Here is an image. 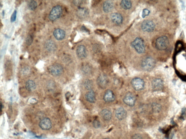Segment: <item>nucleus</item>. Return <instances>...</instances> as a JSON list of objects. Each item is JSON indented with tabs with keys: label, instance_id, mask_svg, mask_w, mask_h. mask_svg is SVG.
<instances>
[{
	"label": "nucleus",
	"instance_id": "f257e3e1",
	"mask_svg": "<svg viewBox=\"0 0 186 139\" xmlns=\"http://www.w3.org/2000/svg\"><path fill=\"white\" fill-rule=\"evenodd\" d=\"M132 46L137 53H144L145 51V47L143 40L140 37H137L131 43Z\"/></svg>",
	"mask_w": 186,
	"mask_h": 139
},
{
	"label": "nucleus",
	"instance_id": "f03ea898",
	"mask_svg": "<svg viewBox=\"0 0 186 139\" xmlns=\"http://www.w3.org/2000/svg\"><path fill=\"white\" fill-rule=\"evenodd\" d=\"M169 44L168 39L166 36H162L159 37L156 41V47L160 51L166 50L168 48Z\"/></svg>",
	"mask_w": 186,
	"mask_h": 139
},
{
	"label": "nucleus",
	"instance_id": "7ed1b4c3",
	"mask_svg": "<svg viewBox=\"0 0 186 139\" xmlns=\"http://www.w3.org/2000/svg\"><path fill=\"white\" fill-rule=\"evenodd\" d=\"M156 65L155 60L151 57H148L143 60L141 67L144 70L149 71L153 69Z\"/></svg>",
	"mask_w": 186,
	"mask_h": 139
},
{
	"label": "nucleus",
	"instance_id": "20e7f679",
	"mask_svg": "<svg viewBox=\"0 0 186 139\" xmlns=\"http://www.w3.org/2000/svg\"><path fill=\"white\" fill-rule=\"evenodd\" d=\"M62 9L60 5H56L52 8L50 13L49 18L51 21H55L62 15Z\"/></svg>",
	"mask_w": 186,
	"mask_h": 139
},
{
	"label": "nucleus",
	"instance_id": "39448f33",
	"mask_svg": "<svg viewBox=\"0 0 186 139\" xmlns=\"http://www.w3.org/2000/svg\"><path fill=\"white\" fill-rule=\"evenodd\" d=\"M48 72L54 76H60L63 73V69L59 64H55L48 67Z\"/></svg>",
	"mask_w": 186,
	"mask_h": 139
},
{
	"label": "nucleus",
	"instance_id": "423d86ee",
	"mask_svg": "<svg viewBox=\"0 0 186 139\" xmlns=\"http://www.w3.org/2000/svg\"><path fill=\"white\" fill-rule=\"evenodd\" d=\"M132 85L136 91H139L143 89L145 86V83L143 80L140 78H136L133 79L131 81Z\"/></svg>",
	"mask_w": 186,
	"mask_h": 139
},
{
	"label": "nucleus",
	"instance_id": "0eeeda50",
	"mask_svg": "<svg viewBox=\"0 0 186 139\" xmlns=\"http://www.w3.org/2000/svg\"><path fill=\"white\" fill-rule=\"evenodd\" d=\"M155 23L152 21L145 20L143 22L141 27L144 32H151L153 31L155 28Z\"/></svg>",
	"mask_w": 186,
	"mask_h": 139
},
{
	"label": "nucleus",
	"instance_id": "6e6552de",
	"mask_svg": "<svg viewBox=\"0 0 186 139\" xmlns=\"http://www.w3.org/2000/svg\"><path fill=\"white\" fill-rule=\"evenodd\" d=\"M39 126L43 130H49L52 128V122L49 118H44L40 121Z\"/></svg>",
	"mask_w": 186,
	"mask_h": 139
},
{
	"label": "nucleus",
	"instance_id": "1a4fd4ad",
	"mask_svg": "<svg viewBox=\"0 0 186 139\" xmlns=\"http://www.w3.org/2000/svg\"><path fill=\"white\" fill-rule=\"evenodd\" d=\"M136 99L134 94L128 92L126 94L123 99L124 102L126 105L130 107L134 106L136 102Z\"/></svg>",
	"mask_w": 186,
	"mask_h": 139
},
{
	"label": "nucleus",
	"instance_id": "9d476101",
	"mask_svg": "<svg viewBox=\"0 0 186 139\" xmlns=\"http://www.w3.org/2000/svg\"><path fill=\"white\" fill-rule=\"evenodd\" d=\"M97 84L100 88L105 89L108 83V79L106 75L102 74L98 76L97 80Z\"/></svg>",
	"mask_w": 186,
	"mask_h": 139
},
{
	"label": "nucleus",
	"instance_id": "9b49d317",
	"mask_svg": "<svg viewBox=\"0 0 186 139\" xmlns=\"http://www.w3.org/2000/svg\"><path fill=\"white\" fill-rule=\"evenodd\" d=\"M153 90L155 91H159L163 87V82L161 79L156 78L153 80L152 83Z\"/></svg>",
	"mask_w": 186,
	"mask_h": 139
},
{
	"label": "nucleus",
	"instance_id": "f8f14e48",
	"mask_svg": "<svg viewBox=\"0 0 186 139\" xmlns=\"http://www.w3.org/2000/svg\"><path fill=\"white\" fill-rule=\"evenodd\" d=\"M115 115L116 118L119 120H123L127 116V112L123 107H119L116 110Z\"/></svg>",
	"mask_w": 186,
	"mask_h": 139
},
{
	"label": "nucleus",
	"instance_id": "ddd939ff",
	"mask_svg": "<svg viewBox=\"0 0 186 139\" xmlns=\"http://www.w3.org/2000/svg\"><path fill=\"white\" fill-rule=\"evenodd\" d=\"M76 54L80 59H84L87 57L86 49L84 46L80 45L77 47L76 49Z\"/></svg>",
	"mask_w": 186,
	"mask_h": 139
},
{
	"label": "nucleus",
	"instance_id": "4468645a",
	"mask_svg": "<svg viewBox=\"0 0 186 139\" xmlns=\"http://www.w3.org/2000/svg\"><path fill=\"white\" fill-rule=\"evenodd\" d=\"M111 18L112 22L117 25H120L123 23V18L120 13H114L111 15Z\"/></svg>",
	"mask_w": 186,
	"mask_h": 139
},
{
	"label": "nucleus",
	"instance_id": "2eb2a0df",
	"mask_svg": "<svg viewBox=\"0 0 186 139\" xmlns=\"http://www.w3.org/2000/svg\"><path fill=\"white\" fill-rule=\"evenodd\" d=\"M104 100L107 102H113L115 99V97L113 92L111 90H108L105 93Z\"/></svg>",
	"mask_w": 186,
	"mask_h": 139
},
{
	"label": "nucleus",
	"instance_id": "dca6fc26",
	"mask_svg": "<svg viewBox=\"0 0 186 139\" xmlns=\"http://www.w3.org/2000/svg\"><path fill=\"white\" fill-rule=\"evenodd\" d=\"M45 47L48 51L52 52L55 51L56 49V43L53 40H47L45 44Z\"/></svg>",
	"mask_w": 186,
	"mask_h": 139
},
{
	"label": "nucleus",
	"instance_id": "f3484780",
	"mask_svg": "<svg viewBox=\"0 0 186 139\" xmlns=\"http://www.w3.org/2000/svg\"><path fill=\"white\" fill-rule=\"evenodd\" d=\"M54 35L55 38L58 40H63L66 36L64 30L61 29H57L54 32Z\"/></svg>",
	"mask_w": 186,
	"mask_h": 139
},
{
	"label": "nucleus",
	"instance_id": "a211bd4d",
	"mask_svg": "<svg viewBox=\"0 0 186 139\" xmlns=\"http://www.w3.org/2000/svg\"><path fill=\"white\" fill-rule=\"evenodd\" d=\"M113 2L111 1H105L103 5V9L104 11L106 13L110 12L113 8Z\"/></svg>",
	"mask_w": 186,
	"mask_h": 139
},
{
	"label": "nucleus",
	"instance_id": "6ab92c4d",
	"mask_svg": "<svg viewBox=\"0 0 186 139\" xmlns=\"http://www.w3.org/2000/svg\"><path fill=\"white\" fill-rule=\"evenodd\" d=\"M86 100L88 102L94 103L96 101V96L95 92L92 90H90L85 95Z\"/></svg>",
	"mask_w": 186,
	"mask_h": 139
},
{
	"label": "nucleus",
	"instance_id": "aec40b11",
	"mask_svg": "<svg viewBox=\"0 0 186 139\" xmlns=\"http://www.w3.org/2000/svg\"><path fill=\"white\" fill-rule=\"evenodd\" d=\"M88 14V9L86 8H79L77 11V16L80 19H84Z\"/></svg>",
	"mask_w": 186,
	"mask_h": 139
},
{
	"label": "nucleus",
	"instance_id": "412c9836",
	"mask_svg": "<svg viewBox=\"0 0 186 139\" xmlns=\"http://www.w3.org/2000/svg\"><path fill=\"white\" fill-rule=\"evenodd\" d=\"M101 116L104 120H110L112 118V113L110 111L107 109H104L100 112Z\"/></svg>",
	"mask_w": 186,
	"mask_h": 139
},
{
	"label": "nucleus",
	"instance_id": "4be33fe9",
	"mask_svg": "<svg viewBox=\"0 0 186 139\" xmlns=\"http://www.w3.org/2000/svg\"><path fill=\"white\" fill-rule=\"evenodd\" d=\"M26 87L27 90L30 91H34L36 88L35 82L32 80H28L26 83Z\"/></svg>",
	"mask_w": 186,
	"mask_h": 139
},
{
	"label": "nucleus",
	"instance_id": "5701e85b",
	"mask_svg": "<svg viewBox=\"0 0 186 139\" xmlns=\"http://www.w3.org/2000/svg\"><path fill=\"white\" fill-rule=\"evenodd\" d=\"M120 5L123 9L127 10V9H130L131 8L132 4L130 1L124 0V1H122L120 3Z\"/></svg>",
	"mask_w": 186,
	"mask_h": 139
},
{
	"label": "nucleus",
	"instance_id": "b1692460",
	"mask_svg": "<svg viewBox=\"0 0 186 139\" xmlns=\"http://www.w3.org/2000/svg\"><path fill=\"white\" fill-rule=\"evenodd\" d=\"M84 86L86 89L91 90L93 87V83L91 80H85L84 82Z\"/></svg>",
	"mask_w": 186,
	"mask_h": 139
},
{
	"label": "nucleus",
	"instance_id": "393cba45",
	"mask_svg": "<svg viewBox=\"0 0 186 139\" xmlns=\"http://www.w3.org/2000/svg\"><path fill=\"white\" fill-rule=\"evenodd\" d=\"M29 9L31 10H34L37 7V3L36 1H29L28 3Z\"/></svg>",
	"mask_w": 186,
	"mask_h": 139
},
{
	"label": "nucleus",
	"instance_id": "a878e982",
	"mask_svg": "<svg viewBox=\"0 0 186 139\" xmlns=\"http://www.w3.org/2000/svg\"><path fill=\"white\" fill-rule=\"evenodd\" d=\"M33 40V37L31 35L28 36L26 40V44L27 45H30L32 44Z\"/></svg>",
	"mask_w": 186,
	"mask_h": 139
},
{
	"label": "nucleus",
	"instance_id": "bb28decb",
	"mask_svg": "<svg viewBox=\"0 0 186 139\" xmlns=\"http://www.w3.org/2000/svg\"><path fill=\"white\" fill-rule=\"evenodd\" d=\"M93 125L94 127L96 129L99 128L101 126L100 122L97 119L94 121L93 122Z\"/></svg>",
	"mask_w": 186,
	"mask_h": 139
},
{
	"label": "nucleus",
	"instance_id": "cd10ccee",
	"mask_svg": "<svg viewBox=\"0 0 186 139\" xmlns=\"http://www.w3.org/2000/svg\"><path fill=\"white\" fill-rule=\"evenodd\" d=\"M150 11L147 9H144L143 10L142 16L143 18H145L146 16L149 15L150 13Z\"/></svg>",
	"mask_w": 186,
	"mask_h": 139
},
{
	"label": "nucleus",
	"instance_id": "c85d7f7f",
	"mask_svg": "<svg viewBox=\"0 0 186 139\" xmlns=\"http://www.w3.org/2000/svg\"><path fill=\"white\" fill-rule=\"evenodd\" d=\"M16 14H17V12L16 11H15L11 16V21L12 22H14L16 20Z\"/></svg>",
	"mask_w": 186,
	"mask_h": 139
},
{
	"label": "nucleus",
	"instance_id": "c756f323",
	"mask_svg": "<svg viewBox=\"0 0 186 139\" xmlns=\"http://www.w3.org/2000/svg\"><path fill=\"white\" fill-rule=\"evenodd\" d=\"M131 139H143L142 136L139 134H134L132 137Z\"/></svg>",
	"mask_w": 186,
	"mask_h": 139
},
{
	"label": "nucleus",
	"instance_id": "7c9ffc66",
	"mask_svg": "<svg viewBox=\"0 0 186 139\" xmlns=\"http://www.w3.org/2000/svg\"><path fill=\"white\" fill-rule=\"evenodd\" d=\"M89 67V66H86L83 68V71L84 73L86 74L90 73V71H91V69H90Z\"/></svg>",
	"mask_w": 186,
	"mask_h": 139
},
{
	"label": "nucleus",
	"instance_id": "2f4dec72",
	"mask_svg": "<svg viewBox=\"0 0 186 139\" xmlns=\"http://www.w3.org/2000/svg\"><path fill=\"white\" fill-rule=\"evenodd\" d=\"M83 1H73V3L75 4V5H77V6H79L81 5Z\"/></svg>",
	"mask_w": 186,
	"mask_h": 139
},
{
	"label": "nucleus",
	"instance_id": "473e14b6",
	"mask_svg": "<svg viewBox=\"0 0 186 139\" xmlns=\"http://www.w3.org/2000/svg\"><path fill=\"white\" fill-rule=\"evenodd\" d=\"M153 108L154 111H157L158 109H159V107H158L157 104H153Z\"/></svg>",
	"mask_w": 186,
	"mask_h": 139
},
{
	"label": "nucleus",
	"instance_id": "72a5a7b5",
	"mask_svg": "<svg viewBox=\"0 0 186 139\" xmlns=\"http://www.w3.org/2000/svg\"><path fill=\"white\" fill-rule=\"evenodd\" d=\"M109 139V138H105V139Z\"/></svg>",
	"mask_w": 186,
	"mask_h": 139
}]
</instances>
